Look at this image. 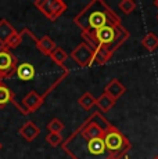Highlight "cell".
I'll list each match as a JSON object with an SVG mask.
<instances>
[{
  "instance_id": "cell-1",
  "label": "cell",
  "mask_w": 158,
  "mask_h": 159,
  "mask_svg": "<svg viewBox=\"0 0 158 159\" xmlns=\"http://www.w3.org/2000/svg\"><path fill=\"white\" fill-rule=\"evenodd\" d=\"M111 125L100 111L93 112L63 143V151L72 159H107L104 134Z\"/></svg>"
},
{
  "instance_id": "cell-2",
  "label": "cell",
  "mask_w": 158,
  "mask_h": 159,
  "mask_svg": "<svg viewBox=\"0 0 158 159\" xmlns=\"http://www.w3.org/2000/svg\"><path fill=\"white\" fill-rule=\"evenodd\" d=\"M74 22L82 33H92L111 24H121V18L105 2L93 0L75 15Z\"/></svg>"
},
{
  "instance_id": "cell-3",
  "label": "cell",
  "mask_w": 158,
  "mask_h": 159,
  "mask_svg": "<svg viewBox=\"0 0 158 159\" xmlns=\"http://www.w3.org/2000/svg\"><path fill=\"white\" fill-rule=\"evenodd\" d=\"M129 38H130L129 30L122 25V22L111 24V25H107L92 33H82L83 42L90 48H93V51L96 48H105V50L111 51L112 54Z\"/></svg>"
},
{
  "instance_id": "cell-4",
  "label": "cell",
  "mask_w": 158,
  "mask_h": 159,
  "mask_svg": "<svg viewBox=\"0 0 158 159\" xmlns=\"http://www.w3.org/2000/svg\"><path fill=\"white\" fill-rule=\"evenodd\" d=\"M104 143H105V148H107L108 154L117 159L125 158L128 152H129V149L132 148L129 139L118 127H115L114 125H111L107 129V131H105Z\"/></svg>"
},
{
  "instance_id": "cell-5",
  "label": "cell",
  "mask_w": 158,
  "mask_h": 159,
  "mask_svg": "<svg viewBox=\"0 0 158 159\" xmlns=\"http://www.w3.org/2000/svg\"><path fill=\"white\" fill-rule=\"evenodd\" d=\"M33 4L50 21H56L67 11V4L63 0H35Z\"/></svg>"
},
{
  "instance_id": "cell-6",
  "label": "cell",
  "mask_w": 158,
  "mask_h": 159,
  "mask_svg": "<svg viewBox=\"0 0 158 159\" xmlns=\"http://www.w3.org/2000/svg\"><path fill=\"white\" fill-rule=\"evenodd\" d=\"M44 100H46V96L40 94L39 91L32 90L22 97L21 102L16 101L14 105L17 107V109L22 115H29V114H32V112L38 111V109L44 104Z\"/></svg>"
},
{
  "instance_id": "cell-7",
  "label": "cell",
  "mask_w": 158,
  "mask_h": 159,
  "mask_svg": "<svg viewBox=\"0 0 158 159\" xmlns=\"http://www.w3.org/2000/svg\"><path fill=\"white\" fill-rule=\"evenodd\" d=\"M18 65V58L14 53L0 46V80L14 76Z\"/></svg>"
},
{
  "instance_id": "cell-8",
  "label": "cell",
  "mask_w": 158,
  "mask_h": 159,
  "mask_svg": "<svg viewBox=\"0 0 158 159\" xmlns=\"http://www.w3.org/2000/svg\"><path fill=\"white\" fill-rule=\"evenodd\" d=\"M71 58L78 64L81 68H87L93 64V58H95V51L90 48L85 42L78 44L77 47L72 50Z\"/></svg>"
},
{
  "instance_id": "cell-9",
  "label": "cell",
  "mask_w": 158,
  "mask_h": 159,
  "mask_svg": "<svg viewBox=\"0 0 158 159\" xmlns=\"http://www.w3.org/2000/svg\"><path fill=\"white\" fill-rule=\"evenodd\" d=\"M14 76H16L21 83L33 82L36 79V76H38V66H36V64L32 62V61H20L18 60V65H17Z\"/></svg>"
},
{
  "instance_id": "cell-10",
  "label": "cell",
  "mask_w": 158,
  "mask_h": 159,
  "mask_svg": "<svg viewBox=\"0 0 158 159\" xmlns=\"http://www.w3.org/2000/svg\"><path fill=\"white\" fill-rule=\"evenodd\" d=\"M32 40H33V43H35L36 48H38V50L46 57H50V54L53 53V51L56 50V47H57V44L54 43V40L47 35L43 36V38H40V39H38L35 35H33Z\"/></svg>"
},
{
  "instance_id": "cell-11",
  "label": "cell",
  "mask_w": 158,
  "mask_h": 159,
  "mask_svg": "<svg viewBox=\"0 0 158 159\" xmlns=\"http://www.w3.org/2000/svg\"><path fill=\"white\" fill-rule=\"evenodd\" d=\"M18 134H20L25 141L31 143L39 136V134H40V129H39L32 120H26L25 123L21 126V129L18 130Z\"/></svg>"
},
{
  "instance_id": "cell-12",
  "label": "cell",
  "mask_w": 158,
  "mask_h": 159,
  "mask_svg": "<svg viewBox=\"0 0 158 159\" xmlns=\"http://www.w3.org/2000/svg\"><path fill=\"white\" fill-rule=\"evenodd\" d=\"M14 102H16V93L8 84H6L3 80H0V109L6 108L8 104H14Z\"/></svg>"
},
{
  "instance_id": "cell-13",
  "label": "cell",
  "mask_w": 158,
  "mask_h": 159,
  "mask_svg": "<svg viewBox=\"0 0 158 159\" xmlns=\"http://www.w3.org/2000/svg\"><path fill=\"white\" fill-rule=\"evenodd\" d=\"M125 91H126V87L123 86L118 79H111V80L107 83V86L104 87V93H107L108 96H111L114 100H118Z\"/></svg>"
},
{
  "instance_id": "cell-14",
  "label": "cell",
  "mask_w": 158,
  "mask_h": 159,
  "mask_svg": "<svg viewBox=\"0 0 158 159\" xmlns=\"http://www.w3.org/2000/svg\"><path fill=\"white\" fill-rule=\"evenodd\" d=\"M17 30L14 29V26L8 22L6 18L0 20V46H4L6 42L16 33Z\"/></svg>"
},
{
  "instance_id": "cell-15",
  "label": "cell",
  "mask_w": 158,
  "mask_h": 159,
  "mask_svg": "<svg viewBox=\"0 0 158 159\" xmlns=\"http://www.w3.org/2000/svg\"><path fill=\"white\" fill-rule=\"evenodd\" d=\"M117 100H114L111 96H108L107 93H103L99 98L96 100V105L100 109V112H108L112 107L115 105Z\"/></svg>"
},
{
  "instance_id": "cell-16",
  "label": "cell",
  "mask_w": 158,
  "mask_h": 159,
  "mask_svg": "<svg viewBox=\"0 0 158 159\" xmlns=\"http://www.w3.org/2000/svg\"><path fill=\"white\" fill-rule=\"evenodd\" d=\"M142 46L147 51H150V53L156 51L158 48V36L156 35V33H153V32L146 33V35L143 36V39H142Z\"/></svg>"
},
{
  "instance_id": "cell-17",
  "label": "cell",
  "mask_w": 158,
  "mask_h": 159,
  "mask_svg": "<svg viewBox=\"0 0 158 159\" xmlns=\"http://www.w3.org/2000/svg\"><path fill=\"white\" fill-rule=\"evenodd\" d=\"M68 57H69L68 53H67L63 47H58V46H57L56 50L50 54V60L58 66H64V64H65V61L68 60Z\"/></svg>"
},
{
  "instance_id": "cell-18",
  "label": "cell",
  "mask_w": 158,
  "mask_h": 159,
  "mask_svg": "<svg viewBox=\"0 0 158 159\" xmlns=\"http://www.w3.org/2000/svg\"><path fill=\"white\" fill-rule=\"evenodd\" d=\"M112 53L105 48H96L95 50V58H93V64L96 65H104L111 60Z\"/></svg>"
},
{
  "instance_id": "cell-19",
  "label": "cell",
  "mask_w": 158,
  "mask_h": 159,
  "mask_svg": "<svg viewBox=\"0 0 158 159\" xmlns=\"http://www.w3.org/2000/svg\"><path fill=\"white\" fill-rule=\"evenodd\" d=\"M96 100L97 98L93 97L92 93H89V91H85V93L82 94L81 97H79L78 104L85 109V111H90V109H92L93 107L96 105Z\"/></svg>"
},
{
  "instance_id": "cell-20",
  "label": "cell",
  "mask_w": 158,
  "mask_h": 159,
  "mask_svg": "<svg viewBox=\"0 0 158 159\" xmlns=\"http://www.w3.org/2000/svg\"><path fill=\"white\" fill-rule=\"evenodd\" d=\"M24 36H25L24 35V30L22 32H16L7 42H6V44L3 46V47H6L7 50H10V51L16 50V48H18L21 44L24 43Z\"/></svg>"
},
{
  "instance_id": "cell-21",
  "label": "cell",
  "mask_w": 158,
  "mask_h": 159,
  "mask_svg": "<svg viewBox=\"0 0 158 159\" xmlns=\"http://www.w3.org/2000/svg\"><path fill=\"white\" fill-rule=\"evenodd\" d=\"M47 130L50 133H61L64 130V123L58 118H54L47 123Z\"/></svg>"
},
{
  "instance_id": "cell-22",
  "label": "cell",
  "mask_w": 158,
  "mask_h": 159,
  "mask_svg": "<svg viewBox=\"0 0 158 159\" xmlns=\"http://www.w3.org/2000/svg\"><path fill=\"white\" fill-rule=\"evenodd\" d=\"M46 141L51 147H58V145H63L64 139L60 133H49L46 136Z\"/></svg>"
},
{
  "instance_id": "cell-23",
  "label": "cell",
  "mask_w": 158,
  "mask_h": 159,
  "mask_svg": "<svg viewBox=\"0 0 158 159\" xmlns=\"http://www.w3.org/2000/svg\"><path fill=\"white\" fill-rule=\"evenodd\" d=\"M118 7H119V10L122 11L123 14H130L135 11L136 3L133 2V0H122V2H119Z\"/></svg>"
},
{
  "instance_id": "cell-24",
  "label": "cell",
  "mask_w": 158,
  "mask_h": 159,
  "mask_svg": "<svg viewBox=\"0 0 158 159\" xmlns=\"http://www.w3.org/2000/svg\"><path fill=\"white\" fill-rule=\"evenodd\" d=\"M154 6H156V7L158 8V0H156V2H154Z\"/></svg>"
},
{
  "instance_id": "cell-25",
  "label": "cell",
  "mask_w": 158,
  "mask_h": 159,
  "mask_svg": "<svg viewBox=\"0 0 158 159\" xmlns=\"http://www.w3.org/2000/svg\"><path fill=\"white\" fill-rule=\"evenodd\" d=\"M153 159H158V155H156V157H154Z\"/></svg>"
},
{
  "instance_id": "cell-26",
  "label": "cell",
  "mask_w": 158,
  "mask_h": 159,
  "mask_svg": "<svg viewBox=\"0 0 158 159\" xmlns=\"http://www.w3.org/2000/svg\"><path fill=\"white\" fill-rule=\"evenodd\" d=\"M3 148V145H2V143H0V149H2Z\"/></svg>"
},
{
  "instance_id": "cell-27",
  "label": "cell",
  "mask_w": 158,
  "mask_h": 159,
  "mask_svg": "<svg viewBox=\"0 0 158 159\" xmlns=\"http://www.w3.org/2000/svg\"><path fill=\"white\" fill-rule=\"evenodd\" d=\"M125 159H129V158H128V155H126V157H125Z\"/></svg>"
},
{
  "instance_id": "cell-28",
  "label": "cell",
  "mask_w": 158,
  "mask_h": 159,
  "mask_svg": "<svg viewBox=\"0 0 158 159\" xmlns=\"http://www.w3.org/2000/svg\"><path fill=\"white\" fill-rule=\"evenodd\" d=\"M157 20H158V15H157Z\"/></svg>"
}]
</instances>
